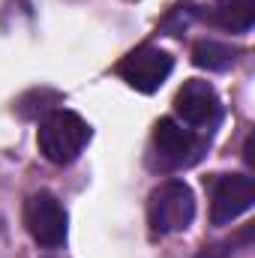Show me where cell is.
Segmentation results:
<instances>
[{"instance_id":"obj_1","label":"cell","mask_w":255,"mask_h":258,"mask_svg":"<svg viewBox=\"0 0 255 258\" xmlns=\"http://www.w3.org/2000/svg\"><path fill=\"white\" fill-rule=\"evenodd\" d=\"M90 123L75 114V111H66L57 108L51 114H45V120L39 123V153L51 162V165H69L78 159V153L87 147L90 141Z\"/></svg>"},{"instance_id":"obj_2","label":"cell","mask_w":255,"mask_h":258,"mask_svg":"<svg viewBox=\"0 0 255 258\" xmlns=\"http://www.w3.org/2000/svg\"><path fill=\"white\" fill-rule=\"evenodd\" d=\"M147 219L156 234L186 231L195 219V198L183 180H165L147 198Z\"/></svg>"},{"instance_id":"obj_3","label":"cell","mask_w":255,"mask_h":258,"mask_svg":"<svg viewBox=\"0 0 255 258\" xmlns=\"http://www.w3.org/2000/svg\"><path fill=\"white\" fill-rule=\"evenodd\" d=\"M24 225H27V234L45 249H60L69 234L66 207L60 204L57 195L45 192V189L33 192L24 201Z\"/></svg>"},{"instance_id":"obj_4","label":"cell","mask_w":255,"mask_h":258,"mask_svg":"<svg viewBox=\"0 0 255 258\" xmlns=\"http://www.w3.org/2000/svg\"><path fill=\"white\" fill-rule=\"evenodd\" d=\"M207 195H210V222L228 225L252 207L255 183L246 174H213L207 180Z\"/></svg>"},{"instance_id":"obj_5","label":"cell","mask_w":255,"mask_h":258,"mask_svg":"<svg viewBox=\"0 0 255 258\" xmlns=\"http://www.w3.org/2000/svg\"><path fill=\"white\" fill-rule=\"evenodd\" d=\"M171 69H174V60L168 51L156 45H141L117 63V75L138 93H156L168 81Z\"/></svg>"},{"instance_id":"obj_6","label":"cell","mask_w":255,"mask_h":258,"mask_svg":"<svg viewBox=\"0 0 255 258\" xmlns=\"http://www.w3.org/2000/svg\"><path fill=\"white\" fill-rule=\"evenodd\" d=\"M153 153L159 159L162 168H183L198 162L201 150H204V141L186 129L183 123H177L174 117H159L156 126H153Z\"/></svg>"},{"instance_id":"obj_7","label":"cell","mask_w":255,"mask_h":258,"mask_svg":"<svg viewBox=\"0 0 255 258\" xmlns=\"http://www.w3.org/2000/svg\"><path fill=\"white\" fill-rule=\"evenodd\" d=\"M174 114L186 126L210 129V126H216L219 117H222V102H219V96H216V90H213L210 81L192 78L174 96Z\"/></svg>"},{"instance_id":"obj_8","label":"cell","mask_w":255,"mask_h":258,"mask_svg":"<svg viewBox=\"0 0 255 258\" xmlns=\"http://www.w3.org/2000/svg\"><path fill=\"white\" fill-rule=\"evenodd\" d=\"M207 21L231 33H246L255 24V0H216L207 12Z\"/></svg>"},{"instance_id":"obj_9","label":"cell","mask_w":255,"mask_h":258,"mask_svg":"<svg viewBox=\"0 0 255 258\" xmlns=\"http://www.w3.org/2000/svg\"><path fill=\"white\" fill-rule=\"evenodd\" d=\"M192 63L207 72H222L234 63V48H228L216 39H201L192 45Z\"/></svg>"}]
</instances>
